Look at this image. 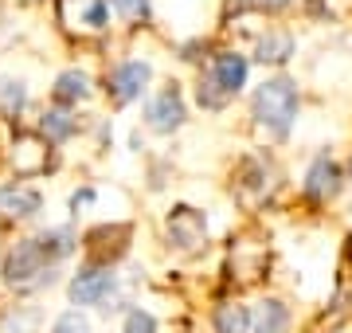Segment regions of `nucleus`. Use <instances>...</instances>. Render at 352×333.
<instances>
[{"label": "nucleus", "instance_id": "obj_6", "mask_svg": "<svg viewBox=\"0 0 352 333\" xmlns=\"http://www.w3.org/2000/svg\"><path fill=\"white\" fill-rule=\"evenodd\" d=\"M340 189H344V169L333 153H317L309 161L302 177V196L309 204H329V200H337Z\"/></svg>", "mask_w": 352, "mask_h": 333}, {"label": "nucleus", "instance_id": "obj_1", "mask_svg": "<svg viewBox=\"0 0 352 333\" xmlns=\"http://www.w3.org/2000/svg\"><path fill=\"white\" fill-rule=\"evenodd\" d=\"M298 114H302V90H298V78L289 75H266L258 87L251 90V118L254 126L266 129L270 141H286L298 126Z\"/></svg>", "mask_w": 352, "mask_h": 333}, {"label": "nucleus", "instance_id": "obj_9", "mask_svg": "<svg viewBox=\"0 0 352 333\" xmlns=\"http://www.w3.org/2000/svg\"><path fill=\"white\" fill-rule=\"evenodd\" d=\"M43 212V193L28 184H0V219H36Z\"/></svg>", "mask_w": 352, "mask_h": 333}, {"label": "nucleus", "instance_id": "obj_23", "mask_svg": "<svg viewBox=\"0 0 352 333\" xmlns=\"http://www.w3.org/2000/svg\"><path fill=\"white\" fill-rule=\"evenodd\" d=\"M235 4H239V8H251V4H258V0H235Z\"/></svg>", "mask_w": 352, "mask_h": 333}, {"label": "nucleus", "instance_id": "obj_5", "mask_svg": "<svg viewBox=\"0 0 352 333\" xmlns=\"http://www.w3.org/2000/svg\"><path fill=\"white\" fill-rule=\"evenodd\" d=\"M184 122H188V103H184V94H180L176 83L173 87H161L145 103V126L153 133H161V138H173L176 129H184Z\"/></svg>", "mask_w": 352, "mask_h": 333}, {"label": "nucleus", "instance_id": "obj_18", "mask_svg": "<svg viewBox=\"0 0 352 333\" xmlns=\"http://www.w3.org/2000/svg\"><path fill=\"white\" fill-rule=\"evenodd\" d=\"M36 325H39L36 306H16L8 318L0 321V333H36Z\"/></svg>", "mask_w": 352, "mask_h": 333}, {"label": "nucleus", "instance_id": "obj_21", "mask_svg": "<svg viewBox=\"0 0 352 333\" xmlns=\"http://www.w3.org/2000/svg\"><path fill=\"white\" fill-rule=\"evenodd\" d=\"M110 8H118L126 20H149L153 0H110Z\"/></svg>", "mask_w": 352, "mask_h": 333}, {"label": "nucleus", "instance_id": "obj_4", "mask_svg": "<svg viewBox=\"0 0 352 333\" xmlns=\"http://www.w3.org/2000/svg\"><path fill=\"white\" fill-rule=\"evenodd\" d=\"M149 83H153L149 59H122V63H113L110 75H106V94H110L113 106H129L149 90Z\"/></svg>", "mask_w": 352, "mask_h": 333}, {"label": "nucleus", "instance_id": "obj_20", "mask_svg": "<svg viewBox=\"0 0 352 333\" xmlns=\"http://www.w3.org/2000/svg\"><path fill=\"white\" fill-rule=\"evenodd\" d=\"M51 333H90V321L78 314V306L75 310H63L59 318L51 321Z\"/></svg>", "mask_w": 352, "mask_h": 333}, {"label": "nucleus", "instance_id": "obj_10", "mask_svg": "<svg viewBox=\"0 0 352 333\" xmlns=\"http://www.w3.org/2000/svg\"><path fill=\"white\" fill-rule=\"evenodd\" d=\"M294 55H298V36L289 28H266L254 39V59L263 67H286Z\"/></svg>", "mask_w": 352, "mask_h": 333}, {"label": "nucleus", "instance_id": "obj_17", "mask_svg": "<svg viewBox=\"0 0 352 333\" xmlns=\"http://www.w3.org/2000/svg\"><path fill=\"white\" fill-rule=\"evenodd\" d=\"M196 103H200L204 110H212V114H219V110H223V106L231 103V94H227V90L219 87V83H215L212 75H204L200 83H196Z\"/></svg>", "mask_w": 352, "mask_h": 333}, {"label": "nucleus", "instance_id": "obj_7", "mask_svg": "<svg viewBox=\"0 0 352 333\" xmlns=\"http://www.w3.org/2000/svg\"><path fill=\"white\" fill-rule=\"evenodd\" d=\"M164 235H168V247H176V251H196L208 239V216L192 204H176L164 219Z\"/></svg>", "mask_w": 352, "mask_h": 333}, {"label": "nucleus", "instance_id": "obj_15", "mask_svg": "<svg viewBox=\"0 0 352 333\" xmlns=\"http://www.w3.org/2000/svg\"><path fill=\"white\" fill-rule=\"evenodd\" d=\"M39 244L51 255V263H63V259H71L78 251V235H75V228H47V231H39Z\"/></svg>", "mask_w": 352, "mask_h": 333}, {"label": "nucleus", "instance_id": "obj_14", "mask_svg": "<svg viewBox=\"0 0 352 333\" xmlns=\"http://www.w3.org/2000/svg\"><path fill=\"white\" fill-rule=\"evenodd\" d=\"M212 330L215 333H251V310L243 302H223L212 314Z\"/></svg>", "mask_w": 352, "mask_h": 333}, {"label": "nucleus", "instance_id": "obj_8", "mask_svg": "<svg viewBox=\"0 0 352 333\" xmlns=\"http://www.w3.org/2000/svg\"><path fill=\"white\" fill-rule=\"evenodd\" d=\"M208 75L219 83V87L235 98V94H243L247 90V83H251V59L243 52H235V47H223V52L212 55V67H208Z\"/></svg>", "mask_w": 352, "mask_h": 333}, {"label": "nucleus", "instance_id": "obj_13", "mask_svg": "<svg viewBox=\"0 0 352 333\" xmlns=\"http://www.w3.org/2000/svg\"><path fill=\"white\" fill-rule=\"evenodd\" d=\"M289 321L294 314L282 298H263L251 310V333H289Z\"/></svg>", "mask_w": 352, "mask_h": 333}, {"label": "nucleus", "instance_id": "obj_3", "mask_svg": "<svg viewBox=\"0 0 352 333\" xmlns=\"http://www.w3.org/2000/svg\"><path fill=\"white\" fill-rule=\"evenodd\" d=\"M113 294H118V270L110 263H98V259L82 263L67 282L71 306H106Z\"/></svg>", "mask_w": 352, "mask_h": 333}, {"label": "nucleus", "instance_id": "obj_2", "mask_svg": "<svg viewBox=\"0 0 352 333\" xmlns=\"http://www.w3.org/2000/svg\"><path fill=\"white\" fill-rule=\"evenodd\" d=\"M59 263H51V255L43 251L39 235H24L16 239L8 251H4V263H0V279L8 282L12 290H43L59 279Z\"/></svg>", "mask_w": 352, "mask_h": 333}, {"label": "nucleus", "instance_id": "obj_22", "mask_svg": "<svg viewBox=\"0 0 352 333\" xmlns=\"http://www.w3.org/2000/svg\"><path fill=\"white\" fill-rule=\"evenodd\" d=\"M94 200H98V193H94V189H78V193L71 196V212L78 216V208H90Z\"/></svg>", "mask_w": 352, "mask_h": 333}, {"label": "nucleus", "instance_id": "obj_16", "mask_svg": "<svg viewBox=\"0 0 352 333\" xmlns=\"http://www.w3.org/2000/svg\"><path fill=\"white\" fill-rule=\"evenodd\" d=\"M28 110V83L24 78H0V114L20 118Z\"/></svg>", "mask_w": 352, "mask_h": 333}, {"label": "nucleus", "instance_id": "obj_11", "mask_svg": "<svg viewBox=\"0 0 352 333\" xmlns=\"http://www.w3.org/2000/svg\"><path fill=\"white\" fill-rule=\"evenodd\" d=\"M90 94H94V78H90L87 71L67 67V71H59V75H55V87H51L55 106H78V103H87Z\"/></svg>", "mask_w": 352, "mask_h": 333}, {"label": "nucleus", "instance_id": "obj_12", "mask_svg": "<svg viewBox=\"0 0 352 333\" xmlns=\"http://www.w3.org/2000/svg\"><path fill=\"white\" fill-rule=\"evenodd\" d=\"M39 133H43L47 145H67V141L78 133L75 110H71V106H51V110H43V114H39Z\"/></svg>", "mask_w": 352, "mask_h": 333}, {"label": "nucleus", "instance_id": "obj_19", "mask_svg": "<svg viewBox=\"0 0 352 333\" xmlns=\"http://www.w3.org/2000/svg\"><path fill=\"white\" fill-rule=\"evenodd\" d=\"M122 333H161V325H157V318H153L149 310H126V321H122Z\"/></svg>", "mask_w": 352, "mask_h": 333}]
</instances>
